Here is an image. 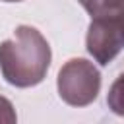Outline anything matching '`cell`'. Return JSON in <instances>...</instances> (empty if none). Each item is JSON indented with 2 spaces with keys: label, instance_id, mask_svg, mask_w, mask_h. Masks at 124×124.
Segmentation results:
<instances>
[{
  "label": "cell",
  "instance_id": "6da1fadb",
  "mask_svg": "<svg viewBox=\"0 0 124 124\" xmlns=\"http://www.w3.org/2000/svg\"><path fill=\"white\" fill-rule=\"evenodd\" d=\"M50 60V45L37 27L17 25L14 37L0 43V72L14 87L39 85L46 78Z\"/></svg>",
  "mask_w": 124,
  "mask_h": 124
},
{
  "label": "cell",
  "instance_id": "7a4b0ae2",
  "mask_svg": "<svg viewBox=\"0 0 124 124\" xmlns=\"http://www.w3.org/2000/svg\"><path fill=\"white\" fill-rule=\"evenodd\" d=\"M56 89L70 107L91 105L101 91V72L87 58H70L58 72Z\"/></svg>",
  "mask_w": 124,
  "mask_h": 124
},
{
  "label": "cell",
  "instance_id": "3957f363",
  "mask_svg": "<svg viewBox=\"0 0 124 124\" xmlns=\"http://www.w3.org/2000/svg\"><path fill=\"white\" fill-rule=\"evenodd\" d=\"M87 52L101 66H108L124 48V35L116 17H93L85 35Z\"/></svg>",
  "mask_w": 124,
  "mask_h": 124
},
{
  "label": "cell",
  "instance_id": "277c9868",
  "mask_svg": "<svg viewBox=\"0 0 124 124\" xmlns=\"http://www.w3.org/2000/svg\"><path fill=\"white\" fill-rule=\"evenodd\" d=\"M93 17H118L124 14V0H78Z\"/></svg>",
  "mask_w": 124,
  "mask_h": 124
},
{
  "label": "cell",
  "instance_id": "5b68a950",
  "mask_svg": "<svg viewBox=\"0 0 124 124\" xmlns=\"http://www.w3.org/2000/svg\"><path fill=\"white\" fill-rule=\"evenodd\" d=\"M107 107L118 114V116H124V72L112 81V85L108 87V93H107Z\"/></svg>",
  "mask_w": 124,
  "mask_h": 124
},
{
  "label": "cell",
  "instance_id": "8992f818",
  "mask_svg": "<svg viewBox=\"0 0 124 124\" xmlns=\"http://www.w3.org/2000/svg\"><path fill=\"white\" fill-rule=\"evenodd\" d=\"M16 122H17V114L12 101L0 95V124H16Z\"/></svg>",
  "mask_w": 124,
  "mask_h": 124
},
{
  "label": "cell",
  "instance_id": "52a82bcc",
  "mask_svg": "<svg viewBox=\"0 0 124 124\" xmlns=\"http://www.w3.org/2000/svg\"><path fill=\"white\" fill-rule=\"evenodd\" d=\"M116 19H118V25H120V29H122V35H124V14H122V16H118Z\"/></svg>",
  "mask_w": 124,
  "mask_h": 124
},
{
  "label": "cell",
  "instance_id": "ba28073f",
  "mask_svg": "<svg viewBox=\"0 0 124 124\" xmlns=\"http://www.w3.org/2000/svg\"><path fill=\"white\" fill-rule=\"evenodd\" d=\"M4 2H21V0H4Z\"/></svg>",
  "mask_w": 124,
  "mask_h": 124
}]
</instances>
